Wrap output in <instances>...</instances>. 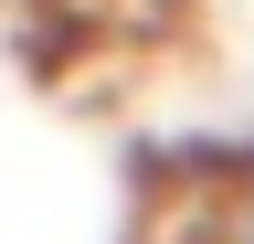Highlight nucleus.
<instances>
[{"instance_id": "f257e3e1", "label": "nucleus", "mask_w": 254, "mask_h": 244, "mask_svg": "<svg viewBox=\"0 0 254 244\" xmlns=\"http://www.w3.org/2000/svg\"><path fill=\"white\" fill-rule=\"evenodd\" d=\"M222 244H254V191H244L233 212H222Z\"/></svg>"}]
</instances>
